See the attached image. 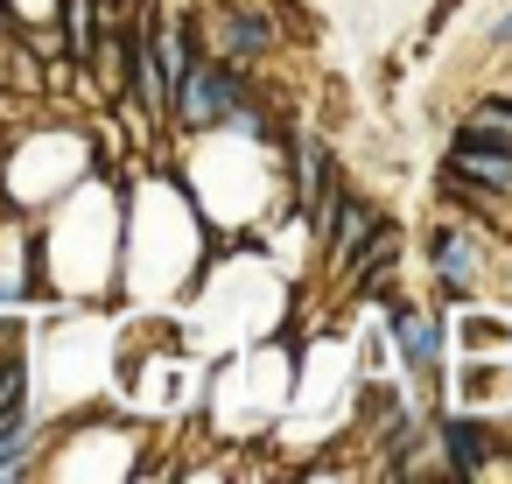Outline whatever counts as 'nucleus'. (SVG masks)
Returning a JSON list of instances; mask_svg holds the SVG:
<instances>
[{
    "mask_svg": "<svg viewBox=\"0 0 512 484\" xmlns=\"http://www.w3.org/2000/svg\"><path fill=\"white\" fill-rule=\"evenodd\" d=\"M239 99H246V78H239V64L211 57V64H190V71L176 78V92H169V113H176L183 127H218V120H225Z\"/></svg>",
    "mask_w": 512,
    "mask_h": 484,
    "instance_id": "1",
    "label": "nucleus"
},
{
    "mask_svg": "<svg viewBox=\"0 0 512 484\" xmlns=\"http://www.w3.org/2000/svg\"><path fill=\"white\" fill-rule=\"evenodd\" d=\"M449 176H463V183H477V190H512V148H491V141L456 134V148H449Z\"/></svg>",
    "mask_w": 512,
    "mask_h": 484,
    "instance_id": "2",
    "label": "nucleus"
},
{
    "mask_svg": "<svg viewBox=\"0 0 512 484\" xmlns=\"http://www.w3.org/2000/svg\"><path fill=\"white\" fill-rule=\"evenodd\" d=\"M218 57L225 64H239V57H260V50H274V22H260L253 8H225L218 22Z\"/></svg>",
    "mask_w": 512,
    "mask_h": 484,
    "instance_id": "3",
    "label": "nucleus"
},
{
    "mask_svg": "<svg viewBox=\"0 0 512 484\" xmlns=\"http://www.w3.org/2000/svg\"><path fill=\"white\" fill-rule=\"evenodd\" d=\"M393 337H400V351H407V365H414V372L428 379V372H435V358H442V351H435V344H442V337H435V323H428L421 309H407V302H393Z\"/></svg>",
    "mask_w": 512,
    "mask_h": 484,
    "instance_id": "4",
    "label": "nucleus"
},
{
    "mask_svg": "<svg viewBox=\"0 0 512 484\" xmlns=\"http://www.w3.org/2000/svg\"><path fill=\"white\" fill-rule=\"evenodd\" d=\"M428 253H435V274H442V288H449V295H463V288L477 281V246H470L463 232H435V239H428Z\"/></svg>",
    "mask_w": 512,
    "mask_h": 484,
    "instance_id": "5",
    "label": "nucleus"
},
{
    "mask_svg": "<svg viewBox=\"0 0 512 484\" xmlns=\"http://www.w3.org/2000/svg\"><path fill=\"white\" fill-rule=\"evenodd\" d=\"M323 183H330V155H323V141H316V134H295V211H316Z\"/></svg>",
    "mask_w": 512,
    "mask_h": 484,
    "instance_id": "6",
    "label": "nucleus"
},
{
    "mask_svg": "<svg viewBox=\"0 0 512 484\" xmlns=\"http://www.w3.org/2000/svg\"><path fill=\"white\" fill-rule=\"evenodd\" d=\"M442 449H449V470H456V477H477L484 456H491V435H484L477 421H442Z\"/></svg>",
    "mask_w": 512,
    "mask_h": 484,
    "instance_id": "7",
    "label": "nucleus"
},
{
    "mask_svg": "<svg viewBox=\"0 0 512 484\" xmlns=\"http://www.w3.org/2000/svg\"><path fill=\"white\" fill-rule=\"evenodd\" d=\"M470 141H491V148H512V99H484L470 120H463Z\"/></svg>",
    "mask_w": 512,
    "mask_h": 484,
    "instance_id": "8",
    "label": "nucleus"
},
{
    "mask_svg": "<svg viewBox=\"0 0 512 484\" xmlns=\"http://www.w3.org/2000/svg\"><path fill=\"white\" fill-rule=\"evenodd\" d=\"M64 43H71L78 64L92 57V0H64Z\"/></svg>",
    "mask_w": 512,
    "mask_h": 484,
    "instance_id": "9",
    "label": "nucleus"
},
{
    "mask_svg": "<svg viewBox=\"0 0 512 484\" xmlns=\"http://www.w3.org/2000/svg\"><path fill=\"white\" fill-rule=\"evenodd\" d=\"M491 43H512V15H498V29H491Z\"/></svg>",
    "mask_w": 512,
    "mask_h": 484,
    "instance_id": "10",
    "label": "nucleus"
},
{
    "mask_svg": "<svg viewBox=\"0 0 512 484\" xmlns=\"http://www.w3.org/2000/svg\"><path fill=\"white\" fill-rule=\"evenodd\" d=\"M0 22H8V0H0Z\"/></svg>",
    "mask_w": 512,
    "mask_h": 484,
    "instance_id": "11",
    "label": "nucleus"
}]
</instances>
